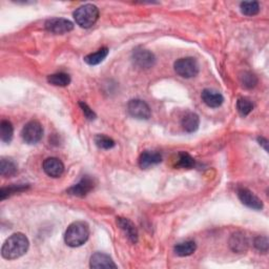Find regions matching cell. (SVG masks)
I'll list each match as a JSON object with an SVG mask.
<instances>
[{
    "label": "cell",
    "instance_id": "obj_1",
    "mask_svg": "<svg viewBox=\"0 0 269 269\" xmlns=\"http://www.w3.org/2000/svg\"><path fill=\"white\" fill-rule=\"evenodd\" d=\"M30 246L27 235L16 233L5 240L1 248V255L6 260H15L22 257Z\"/></svg>",
    "mask_w": 269,
    "mask_h": 269
},
{
    "label": "cell",
    "instance_id": "obj_2",
    "mask_svg": "<svg viewBox=\"0 0 269 269\" xmlns=\"http://www.w3.org/2000/svg\"><path fill=\"white\" fill-rule=\"evenodd\" d=\"M90 237V227L85 222L72 223L64 233V241L70 247H79L87 243Z\"/></svg>",
    "mask_w": 269,
    "mask_h": 269
},
{
    "label": "cell",
    "instance_id": "obj_3",
    "mask_svg": "<svg viewBox=\"0 0 269 269\" xmlns=\"http://www.w3.org/2000/svg\"><path fill=\"white\" fill-rule=\"evenodd\" d=\"M74 18L79 27L89 29L97 22L99 18V10L95 4H83L74 12Z\"/></svg>",
    "mask_w": 269,
    "mask_h": 269
},
{
    "label": "cell",
    "instance_id": "obj_4",
    "mask_svg": "<svg viewBox=\"0 0 269 269\" xmlns=\"http://www.w3.org/2000/svg\"><path fill=\"white\" fill-rule=\"evenodd\" d=\"M175 72L182 78H189L196 77L199 74V63L193 57H185L180 58L175 62Z\"/></svg>",
    "mask_w": 269,
    "mask_h": 269
},
{
    "label": "cell",
    "instance_id": "obj_5",
    "mask_svg": "<svg viewBox=\"0 0 269 269\" xmlns=\"http://www.w3.org/2000/svg\"><path fill=\"white\" fill-rule=\"evenodd\" d=\"M43 127L40 123L36 120L28 122L22 128L21 137L25 143L36 144L42 139Z\"/></svg>",
    "mask_w": 269,
    "mask_h": 269
},
{
    "label": "cell",
    "instance_id": "obj_6",
    "mask_svg": "<svg viewBox=\"0 0 269 269\" xmlns=\"http://www.w3.org/2000/svg\"><path fill=\"white\" fill-rule=\"evenodd\" d=\"M128 114L139 120H147L152 115V110L148 104L140 99H133L127 103Z\"/></svg>",
    "mask_w": 269,
    "mask_h": 269
},
{
    "label": "cell",
    "instance_id": "obj_7",
    "mask_svg": "<svg viewBox=\"0 0 269 269\" xmlns=\"http://www.w3.org/2000/svg\"><path fill=\"white\" fill-rule=\"evenodd\" d=\"M133 61L138 68L148 70L155 65L156 57L152 52L148 50L137 48L133 52Z\"/></svg>",
    "mask_w": 269,
    "mask_h": 269
},
{
    "label": "cell",
    "instance_id": "obj_8",
    "mask_svg": "<svg viewBox=\"0 0 269 269\" xmlns=\"http://www.w3.org/2000/svg\"><path fill=\"white\" fill-rule=\"evenodd\" d=\"M74 23L64 18H51L45 22V30L53 34H64L73 31Z\"/></svg>",
    "mask_w": 269,
    "mask_h": 269
},
{
    "label": "cell",
    "instance_id": "obj_9",
    "mask_svg": "<svg viewBox=\"0 0 269 269\" xmlns=\"http://www.w3.org/2000/svg\"><path fill=\"white\" fill-rule=\"evenodd\" d=\"M238 197L243 204L249 208H252L254 211H261V209L263 208V202H262L257 196L247 188H243V187L239 188Z\"/></svg>",
    "mask_w": 269,
    "mask_h": 269
},
{
    "label": "cell",
    "instance_id": "obj_10",
    "mask_svg": "<svg viewBox=\"0 0 269 269\" xmlns=\"http://www.w3.org/2000/svg\"><path fill=\"white\" fill-rule=\"evenodd\" d=\"M95 183L94 180L90 178L89 176H85L83 178L75 184L74 186L70 187L67 192L68 194L72 195V196H76V197H85L90 192L94 189Z\"/></svg>",
    "mask_w": 269,
    "mask_h": 269
},
{
    "label": "cell",
    "instance_id": "obj_11",
    "mask_svg": "<svg viewBox=\"0 0 269 269\" xmlns=\"http://www.w3.org/2000/svg\"><path fill=\"white\" fill-rule=\"evenodd\" d=\"M43 170L45 174L52 177V178H59L64 173V165L61 160L51 157V158L44 160Z\"/></svg>",
    "mask_w": 269,
    "mask_h": 269
},
{
    "label": "cell",
    "instance_id": "obj_12",
    "mask_svg": "<svg viewBox=\"0 0 269 269\" xmlns=\"http://www.w3.org/2000/svg\"><path fill=\"white\" fill-rule=\"evenodd\" d=\"M201 98L203 102H204L207 107L213 108H220L223 102H224V97L222 96V94L211 89H205L203 90L201 94Z\"/></svg>",
    "mask_w": 269,
    "mask_h": 269
},
{
    "label": "cell",
    "instance_id": "obj_13",
    "mask_svg": "<svg viewBox=\"0 0 269 269\" xmlns=\"http://www.w3.org/2000/svg\"><path fill=\"white\" fill-rule=\"evenodd\" d=\"M90 268H117V265L114 263V261L111 260L109 255L103 252H95L90 257Z\"/></svg>",
    "mask_w": 269,
    "mask_h": 269
},
{
    "label": "cell",
    "instance_id": "obj_14",
    "mask_svg": "<svg viewBox=\"0 0 269 269\" xmlns=\"http://www.w3.org/2000/svg\"><path fill=\"white\" fill-rule=\"evenodd\" d=\"M117 225L122 229L130 242L136 243L138 241V231L132 221L119 216V218H117Z\"/></svg>",
    "mask_w": 269,
    "mask_h": 269
},
{
    "label": "cell",
    "instance_id": "obj_15",
    "mask_svg": "<svg viewBox=\"0 0 269 269\" xmlns=\"http://www.w3.org/2000/svg\"><path fill=\"white\" fill-rule=\"evenodd\" d=\"M162 162V156L160 153L150 152V150H145L142 153L139 158V166L143 169H146L153 165H157Z\"/></svg>",
    "mask_w": 269,
    "mask_h": 269
},
{
    "label": "cell",
    "instance_id": "obj_16",
    "mask_svg": "<svg viewBox=\"0 0 269 269\" xmlns=\"http://www.w3.org/2000/svg\"><path fill=\"white\" fill-rule=\"evenodd\" d=\"M181 124L183 129H184L186 133H195L198 130L200 126L199 116L195 113H188L183 117Z\"/></svg>",
    "mask_w": 269,
    "mask_h": 269
},
{
    "label": "cell",
    "instance_id": "obj_17",
    "mask_svg": "<svg viewBox=\"0 0 269 269\" xmlns=\"http://www.w3.org/2000/svg\"><path fill=\"white\" fill-rule=\"evenodd\" d=\"M229 245H231V248L235 252H244L247 249L248 241L244 234L241 233H237L233 234V237L231 238V242H229Z\"/></svg>",
    "mask_w": 269,
    "mask_h": 269
},
{
    "label": "cell",
    "instance_id": "obj_18",
    "mask_svg": "<svg viewBox=\"0 0 269 269\" xmlns=\"http://www.w3.org/2000/svg\"><path fill=\"white\" fill-rule=\"evenodd\" d=\"M197 251V244L194 241H185L178 243L175 246V253L179 257H188Z\"/></svg>",
    "mask_w": 269,
    "mask_h": 269
},
{
    "label": "cell",
    "instance_id": "obj_19",
    "mask_svg": "<svg viewBox=\"0 0 269 269\" xmlns=\"http://www.w3.org/2000/svg\"><path fill=\"white\" fill-rule=\"evenodd\" d=\"M17 173V164L12 159L2 158L0 160V175L3 177H13Z\"/></svg>",
    "mask_w": 269,
    "mask_h": 269
},
{
    "label": "cell",
    "instance_id": "obj_20",
    "mask_svg": "<svg viewBox=\"0 0 269 269\" xmlns=\"http://www.w3.org/2000/svg\"><path fill=\"white\" fill-rule=\"evenodd\" d=\"M108 55V48H102L98 50L96 53H91L88 56L84 57V61L87 62L89 65H97L101 63L104 59H106Z\"/></svg>",
    "mask_w": 269,
    "mask_h": 269
},
{
    "label": "cell",
    "instance_id": "obj_21",
    "mask_svg": "<svg viewBox=\"0 0 269 269\" xmlns=\"http://www.w3.org/2000/svg\"><path fill=\"white\" fill-rule=\"evenodd\" d=\"M14 135L13 124L8 120H2L0 123V139L4 143H10Z\"/></svg>",
    "mask_w": 269,
    "mask_h": 269
},
{
    "label": "cell",
    "instance_id": "obj_22",
    "mask_svg": "<svg viewBox=\"0 0 269 269\" xmlns=\"http://www.w3.org/2000/svg\"><path fill=\"white\" fill-rule=\"evenodd\" d=\"M48 81L55 87H68L71 83V77L65 73H57L48 76Z\"/></svg>",
    "mask_w": 269,
    "mask_h": 269
},
{
    "label": "cell",
    "instance_id": "obj_23",
    "mask_svg": "<svg viewBox=\"0 0 269 269\" xmlns=\"http://www.w3.org/2000/svg\"><path fill=\"white\" fill-rule=\"evenodd\" d=\"M240 9L246 16H254L260 12V4L258 1H243L240 4Z\"/></svg>",
    "mask_w": 269,
    "mask_h": 269
},
{
    "label": "cell",
    "instance_id": "obj_24",
    "mask_svg": "<svg viewBox=\"0 0 269 269\" xmlns=\"http://www.w3.org/2000/svg\"><path fill=\"white\" fill-rule=\"evenodd\" d=\"M240 81L243 88L252 89L258 84V78L251 72H244L240 76Z\"/></svg>",
    "mask_w": 269,
    "mask_h": 269
},
{
    "label": "cell",
    "instance_id": "obj_25",
    "mask_svg": "<svg viewBox=\"0 0 269 269\" xmlns=\"http://www.w3.org/2000/svg\"><path fill=\"white\" fill-rule=\"evenodd\" d=\"M237 109L242 117H246L253 109L252 102L247 98H240L237 102Z\"/></svg>",
    "mask_w": 269,
    "mask_h": 269
},
{
    "label": "cell",
    "instance_id": "obj_26",
    "mask_svg": "<svg viewBox=\"0 0 269 269\" xmlns=\"http://www.w3.org/2000/svg\"><path fill=\"white\" fill-rule=\"evenodd\" d=\"M177 166L181 168H192L195 166V159L189 154L185 152H180L178 155V161Z\"/></svg>",
    "mask_w": 269,
    "mask_h": 269
},
{
    "label": "cell",
    "instance_id": "obj_27",
    "mask_svg": "<svg viewBox=\"0 0 269 269\" xmlns=\"http://www.w3.org/2000/svg\"><path fill=\"white\" fill-rule=\"evenodd\" d=\"M95 143L101 149H110L115 146V141L111 138L104 135H97L95 137Z\"/></svg>",
    "mask_w": 269,
    "mask_h": 269
},
{
    "label": "cell",
    "instance_id": "obj_28",
    "mask_svg": "<svg viewBox=\"0 0 269 269\" xmlns=\"http://www.w3.org/2000/svg\"><path fill=\"white\" fill-rule=\"evenodd\" d=\"M28 188V185H13L10 187H2L0 189V197H1V200H4L5 198H8L9 196L13 195V194H17L23 192Z\"/></svg>",
    "mask_w": 269,
    "mask_h": 269
},
{
    "label": "cell",
    "instance_id": "obj_29",
    "mask_svg": "<svg viewBox=\"0 0 269 269\" xmlns=\"http://www.w3.org/2000/svg\"><path fill=\"white\" fill-rule=\"evenodd\" d=\"M268 239L267 237H262V235H260V237L255 238L254 240V247L258 249L259 251L261 252H264L266 253L268 251Z\"/></svg>",
    "mask_w": 269,
    "mask_h": 269
},
{
    "label": "cell",
    "instance_id": "obj_30",
    "mask_svg": "<svg viewBox=\"0 0 269 269\" xmlns=\"http://www.w3.org/2000/svg\"><path fill=\"white\" fill-rule=\"evenodd\" d=\"M79 106L83 111V114L85 116V118H87L88 120L90 121H93L96 119V114L94 113L93 109H90V108L88 106L87 103L84 102H79Z\"/></svg>",
    "mask_w": 269,
    "mask_h": 269
},
{
    "label": "cell",
    "instance_id": "obj_31",
    "mask_svg": "<svg viewBox=\"0 0 269 269\" xmlns=\"http://www.w3.org/2000/svg\"><path fill=\"white\" fill-rule=\"evenodd\" d=\"M258 141H259V143H260V145L263 146L264 149L267 152V150H268V147H267V145H268V141H267V139H265V138H263V137H259V138H258Z\"/></svg>",
    "mask_w": 269,
    "mask_h": 269
}]
</instances>
